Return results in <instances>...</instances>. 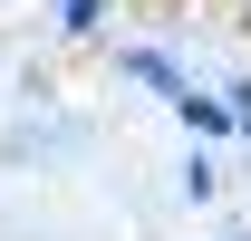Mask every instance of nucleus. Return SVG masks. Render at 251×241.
I'll return each mask as SVG.
<instances>
[{
    "label": "nucleus",
    "mask_w": 251,
    "mask_h": 241,
    "mask_svg": "<svg viewBox=\"0 0 251 241\" xmlns=\"http://www.w3.org/2000/svg\"><path fill=\"white\" fill-rule=\"evenodd\" d=\"M77 145H87V116H77V106H58V96H49V106H20V125H0V154H20L29 174L68 164Z\"/></svg>",
    "instance_id": "obj_2"
},
{
    "label": "nucleus",
    "mask_w": 251,
    "mask_h": 241,
    "mask_svg": "<svg viewBox=\"0 0 251 241\" xmlns=\"http://www.w3.org/2000/svg\"><path fill=\"white\" fill-rule=\"evenodd\" d=\"M0 116H10V68H0Z\"/></svg>",
    "instance_id": "obj_8"
},
{
    "label": "nucleus",
    "mask_w": 251,
    "mask_h": 241,
    "mask_svg": "<svg viewBox=\"0 0 251 241\" xmlns=\"http://www.w3.org/2000/svg\"><path fill=\"white\" fill-rule=\"evenodd\" d=\"M213 241H251V222H213Z\"/></svg>",
    "instance_id": "obj_7"
},
{
    "label": "nucleus",
    "mask_w": 251,
    "mask_h": 241,
    "mask_svg": "<svg viewBox=\"0 0 251 241\" xmlns=\"http://www.w3.org/2000/svg\"><path fill=\"white\" fill-rule=\"evenodd\" d=\"M213 96H222V116H232V145H251V68L242 77H213Z\"/></svg>",
    "instance_id": "obj_6"
},
{
    "label": "nucleus",
    "mask_w": 251,
    "mask_h": 241,
    "mask_svg": "<svg viewBox=\"0 0 251 241\" xmlns=\"http://www.w3.org/2000/svg\"><path fill=\"white\" fill-rule=\"evenodd\" d=\"M106 68H116V77H126L135 96H155L164 116H174V106H184V96L203 87V68H193L184 48H174V39H116V48H106Z\"/></svg>",
    "instance_id": "obj_1"
},
{
    "label": "nucleus",
    "mask_w": 251,
    "mask_h": 241,
    "mask_svg": "<svg viewBox=\"0 0 251 241\" xmlns=\"http://www.w3.org/2000/svg\"><path fill=\"white\" fill-rule=\"evenodd\" d=\"M222 193H232V174H222V154H213V145H184V154H174V203L213 212Z\"/></svg>",
    "instance_id": "obj_4"
},
{
    "label": "nucleus",
    "mask_w": 251,
    "mask_h": 241,
    "mask_svg": "<svg viewBox=\"0 0 251 241\" xmlns=\"http://www.w3.org/2000/svg\"><path fill=\"white\" fill-rule=\"evenodd\" d=\"M126 0H49V39L58 48H116Z\"/></svg>",
    "instance_id": "obj_3"
},
{
    "label": "nucleus",
    "mask_w": 251,
    "mask_h": 241,
    "mask_svg": "<svg viewBox=\"0 0 251 241\" xmlns=\"http://www.w3.org/2000/svg\"><path fill=\"white\" fill-rule=\"evenodd\" d=\"M174 125H184V145H232V116H222V96H213V77H203V87L184 96V106H174Z\"/></svg>",
    "instance_id": "obj_5"
}]
</instances>
